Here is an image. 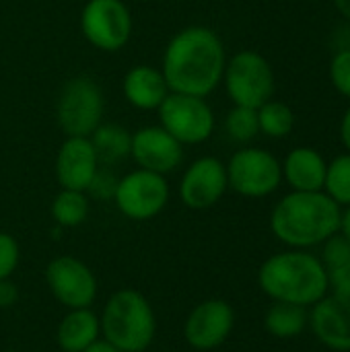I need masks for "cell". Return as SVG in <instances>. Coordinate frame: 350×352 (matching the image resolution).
<instances>
[{"label": "cell", "instance_id": "obj_11", "mask_svg": "<svg viewBox=\"0 0 350 352\" xmlns=\"http://www.w3.org/2000/svg\"><path fill=\"white\" fill-rule=\"evenodd\" d=\"M43 276L52 297L66 309H85L97 299V276L74 256L54 258L45 266Z\"/></svg>", "mask_w": 350, "mask_h": 352}, {"label": "cell", "instance_id": "obj_2", "mask_svg": "<svg viewBox=\"0 0 350 352\" xmlns=\"http://www.w3.org/2000/svg\"><path fill=\"white\" fill-rule=\"evenodd\" d=\"M340 214L326 192H291L272 208L270 229L291 250H309L340 231Z\"/></svg>", "mask_w": 350, "mask_h": 352}, {"label": "cell", "instance_id": "obj_35", "mask_svg": "<svg viewBox=\"0 0 350 352\" xmlns=\"http://www.w3.org/2000/svg\"><path fill=\"white\" fill-rule=\"evenodd\" d=\"M332 2H334L336 10L350 23V0H332Z\"/></svg>", "mask_w": 350, "mask_h": 352}, {"label": "cell", "instance_id": "obj_16", "mask_svg": "<svg viewBox=\"0 0 350 352\" xmlns=\"http://www.w3.org/2000/svg\"><path fill=\"white\" fill-rule=\"evenodd\" d=\"M97 169L99 159L91 140L80 136H66L56 157V177L62 190L87 192Z\"/></svg>", "mask_w": 350, "mask_h": 352}, {"label": "cell", "instance_id": "obj_28", "mask_svg": "<svg viewBox=\"0 0 350 352\" xmlns=\"http://www.w3.org/2000/svg\"><path fill=\"white\" fill-rule=\"evenodd\" d=\"M21 260V250L17 239L10 233L0 231V280L12 278Z\"/></svg>", "mask_w": 350, "mask_h": 352}, {"label": "cell", "instance_id": "obj_14", "mask_svg": "<svg viewBox=\"0 0 350 352\" xmlns=\"http://www.w3.org/2000/svg\"><path fill=\"white\" fill-rule=\"evenodd\" d=\"M184 144L175 140L161 126H146L134 132L130 155L140 165V169L165 175L175 171L184 159Z\"/></svg>", "mask_w": 350, "mask_h": 352}, {"label": "cell", "instance_id": "obj_31", "mask_svg": "<svg viewBox=\"0 0 350 352\" xmlns=\"http://www.w3.org/2000/svg\"><path fill=\"white\" fill-rule=\"evenodd\" d=\"M19 301V287L12 283V278L0 280V309H10Z\"/></svg>", "mask_w": 350, "mask_h": 352}, {"label": "cell", "instance_id": "obj_21", "mask_svg": "<svg viewBox=\"0 0 350 352\" xmlns=\"http://www.w3.org/2000/svg\"><path fill=\"white\" fill-rule=\"evenodd\" d=\"M89 140L95 148L99 163L103 165H113L122 161L130 155L132 148V134L118 124H99Z\"/></svg>", "mask_w": 350, "mask_h": 352}, {"label": "cell", "instance_id": "obj_18", "mask_svg": "<svg viewBox=\"0 0 350 352\" xmlns=\"http://www.w3.org/2000/svg\"><path fill=\"white\" fill-rule=\"evenodd\" d=\"M124 95L128 103L138 109H159L163 99L169 95V87L161 70L140 64L126 72Z\"/></svg>", "mask_w": 350, "mask_h": 352}, {"label": "cell", "instance_id": "obj_26", "mask_svg": "<svg viewBox=\"0 0 350 352\" xmlns=\"http://www.w3.org/2000/svg\"><path fill=\"white\" fill-rule=\"evenodd\" d=\"M330 82L342 97L350 99V47H340L332 56Z\"/></svg>", "mask_w": 350, "mask_h": 352}, {"label": "cell", "instance_id": "obj_32", "mask_svg": "<svg viewBox=\"0 0 350 352\" xmlns=\"http://www.w3.org/2000/svg\"><path fill=\"white\" fill-rule=\"evenodd\" d=\"M83 352H122L120 349H116L109 340H105L103 336H99L93 344H89Z\"/></svg>", "mask_w": 350, "mask_h": 352}, {"label": "cell", "instance_id": "obj_17", "mask_svg": "<svg viewBox=\"0 0 350 352\" xmlns=\"http://www.w3.org/2000/svg\"><path fill=\"white\" fill-rule=\"evenodd\" d=\"M281 167L283 179L293 188V192H324L328 161L320 151L311 146H297L285 157Z\"/></svg>", "mask_w": 350, "mask_h": 352}, {"label": "cell", "instance_id": "obj_5", "mask_svg": "<svg viewBox=\"0 0 350 352\" xmlns=\"http://www.w3.org/2000/svg\"><path fill=\"white\" fill-rule=\"evenodd\" d=\"M223 80L231 101L241 107L258 109L274 95V70L270 62L254 50L237 52L225 64Z\"/></svg>", "mask_w": 350, "mask_h": 352}, {"label": "cell", "instance_id": "obj_6", "mask_svg": "<svg viewBox=\"0 0 350 352\" xmlns=\"http://www.w3.org/2000/svg\"><path fill=\"white\" fill-rule=\"evenodd\" d=\"M103 95L97 82L89 76L68 80L58 97L56 118L66 136L89 138L101 124Z\"/></svg>", "mask_w": 350, "mask_h": 352}, {"label": "cell", "instance_id": "obj_24", "mask_svg": "<svg viewBox=\"0 0 350 352\" xmlns=\"http://www.w3.org/2000/svg\"><path fill=\"white\" fill-rule=\"evenodd\" d=\"M324 192L340 208L350 206V153L338 155L328 163Z\"/></svg>", "mask_w": 350, "mask_h": 352}, {"label": "cell", "instance_id": "obj_37", "mask_svg": "<svg viewBox=\"0 0 350 352\" xmlns=\"http://www.w3.org/2000/svg\"><path fill=\"white\" fill-rule=\"evenodd\" d=\"M60 352H64V351H60Z\"/></svg>", "mask_w": 350, "mask_h": 352}, {"label": "cell", "instance_id": "obj_8", "mask_svg": "<svg viewBox=\"0 0 350 352\" xmlns=\"http://www.w3.org/2000/svg\"><path fill=\"white\" fill-rule=\"evenodd\" d=\"M161 128L182 144H200L215 130V113L204 97L169 93L159 105Z\"/></svg>", "mask_w": 350, "mask_h": 352}, {"label": "cell", "instance_id": "obj_4", "mask_svg": "<svg viewBox=\"0 0 350 352\" xmlns=\"http://www.w3.org/2000/svg\"><path fill=\"white\" fill-rule=\"evenodd\" d=\"M99 324L101 336L122 352H144L157 334L153 305L134 289L116 291L105 301Z\"/></svg>", "mask_w": 350, "mask_h": 352}, {"label": "cell", "instance_id": "obj_12", "mask_svg": "<svg viewBox=\"0 0 350 352\" xmlns=\"http://www.w3.org/2000/svg\"><path fill=\"white\" fill-rule=\"evenodd\" d=\"M235 326V311L223 299L198 303L184 322V338L196 351H215L227 342Z\"/></svg>", "mask_w": 350, "mask_h": 352}, {"label": "cell", "instance_id": "obj_10", "mask_svg": "<svg viewBox=\"0 0 350 352\" xmlns=\"http://www.w3.org/2000/svg\"><path fill=\"white\" fill-rule=\"evenodd\" d=\"M85 39L103 52L122 50L132 33V16L122 0H89L80 12Z\"/></svg>", "mask_w": 350, "mask_h": 352}, {"label": "cell", "instance_id": "obj_25", "mask_svg": "<svg viewBox=\"0 0 350 352\" xmlns=\"http://www.w3.org/2000/svg\"><path fill=\"white\" fill-rule=\"evenodd\" d=\"M225 130L231 140L235 142H250L260 134L258 124V109L235 105L225 118Z\"/></svg>", "mask_w": 350, "mask_h": 352}, {"label": "cell", "instance_id": "obj_34", "mask_svg": "<svg viewBox=\"0 0 350 352\" xmlns=\"http://www.w3.org/2000/svg\"><path fill=\"white\" fill-rule=\"evenodd\" d=\"M340 233L350 241V206H344L340 214Z\"/></svg>", "mask_w": 350, "mask_h": 352}, {"label": "cell", "instance_id": "obj_27", "mask_svg": "<svg viewBox=\"0 0 350 352\" xmlns=\"http://www.w3.org/2000/svg\"><path fill=\"white\" fill-rule=\"evenodd\" d=\"M322 245L324 248H322L320 260L326 266V270L336 268V266H342V264H347L350 260V241L340 231L334 233L332 237H328Z\"/></svg>", "mask_w": 350, "mask_h": 352}, {"label": "cell", "instance_id": "obj_7", "mask_svg": "<svg viewBox=\"0 0 350 352\" xmlns=\"http://www.w3.org/2000/svg\"><path fill=\"white\" fill-rule=\"evenodd\" d=\"M225 167L229 188L243 198H266L283 184L281 161L264 148H241Z\"/></svg>", "mask_w": 350, "mask_h": 352}, {"label": "cell", "instance_id": "obj_29", "mask_svg": "<svg viewBox=\"0 0 350 352\" xmlns=\"http://www.w3.org/2000/svg\"><path fill=\"white\" fill-rule=\"evenodd\" d=\"M118 182L120 179L109 169H97L85 194H91L97 200H113Z\"/></svg>", "mask_w": 350, "mask_h": 352}, {"label": "cell", "instance_id": "obj_15", "mask_svg": "<svg viewBox=\"0 0 350 352\" xmlns=\"http://www.w3.org/2000/svg\"><path fill=\"white\" fill-rule=\"evenodd\" d=\"M316 338L330 351L350 352V299L326 295L311 305L309 322Z\"/></svg>", "mask_w": 350, "mask_h": 352}, {"label": "cell", "instance_id": "obj_36", "mask_svg": "<svg viewBox=\"0 0 350 352\" xmlns=\"http://www.w3.org/2000/svg\"><path fill=\"white\" fill-rule=\"evenodd\" d=\"M2 352H17V351H2Z\"/></svg>", "mask_w": 350, "mask_h": 352}, {"label": "cell", "instance_id": "obj_30", "mask_svg": "<svg viewBox=\"0 0 350 352\" xmlns=\"http://www.w3.org/2000/svg\"><path fill=\"white\" fill-rule=\"evenodd\" d=\"M328 293L350 299V260L328 270Z\"/></svg>", "mask_w": 350, "mask_h": 352}, {"label": "cell", "instance_id": "obj_19", "mask_svg": "<svg viewBox=\"0 0 350 352\" xmlns=\"http://www.w3.org/2000/svg\"><path fill=\"white\" fill-rule=\"evenodd\" d=\"M99 336H101L99 316L91 311V307L68 309L56 330V342L60 351L64 352H83Z\"/></svg>", "mask_w": 350, "mask_h": 352}, {"label": "cell", "instance_id": "obj_20", "mask_svg": "<svg viewBox=\"0 0 350 352\" xmlns=\"http://www.w3.org/2000/svg\"><path fill=\"white\" fill-rule=\"evenodd\" d=\"M309 322L307 307L293 305V303H281L272 301L270 309L264 316V328L274 338H295L299 336Z\"/></svg>", "mask_w": 350, "mask_h": 352}, {"label": "cell", "instance_id": "obj_1", "mask_svg": "<svg viewBox=\"0 0 350 352\" xmlns=\"http://www.w3.org/2000/svg\"><path fill=\"white\" fill-rule=\"evenodd\" d=\"M225 64V45L217 31L194 25L167 43L161 72L171 93L206 97L223 80Z\"/></svg>", "mask_w": 350, "mask_h": 352}, {"label": "cell", "instance_id": "obj_33", "mask_svg": "<svg viewBox=\"0 0 350 352\" xmlns=\"http://www.w3.org/2000/svg\"><path fill=\"white\" fill-rule=\"evenodd\" d=\"M340 140H342L347 153H350V107L344 111V116L340 120Z\"/></svg>", "mask_w": 350, "mask_h": 352}, {"label": "cell", "instance_id": "obj_13", "mask_svg": "<svg viewBox=\"0 0 350 352\" xmlns=\"http://www.w3.org/2000/svg\"><path fill=\"white\" fill-rule=\"evenodd\" d=\"M227 167L215 157L196 159L179 182V198L192 210L215 206L227 192Z\"/></svg>", "mask_w": 350, "mask_h": 352}, {"label": "cell", "instance_id": "obj_9", "mask_svg": "<svg viewBox=\"0 0 350 352\" xmlns=\"http://www.w3.org/2000/svg\"><path fill=\"white\" fill-rule=\"evenodd\" d=\"M113 202L132 221H149L163 212L169 202V186L163 175L136 169L118 182Z\"/></svg>", "mask_w": 350, "mask_h": 352}, {"label": "cell", "instance_id": "obj_22", "mask_svg": "<svg viewBox=\"0 0 350 352\" xmlns=\"http://www.w3.org/2000/svg\"><path fill=\"white\" fill-rule=\"evenodd\" d=\"M52 219L66 229L78 227L85 223V219L89 217V198L85 192H76V190H62L54 202H52Z\"/></svg>", "mask_w": 350, "mask_h": 352}, {"label": "cell", "instance_id": "obj_3", "mask_svg": "<svg viewBox=\"0 0 350 352\" xmlns=\"http://www.w3.org/2000/svg\"><path fill=\"white\" fill-rule=\"evenodd\" d=\"M258 285L272 301L311 307L328 295V270L307 250L270 256L258 270Z\"/></svg>", "mask_w": 350, "mask_h": 352}, {"label": "cell", "instance_id": "obj_23", "mask_svg": "<svg viewBox=\"0 0 350 352\" xmlns=\"http://www.w3.org/2000/svg\"><path fill=\"white\" fill-rule=\"evenodd\" d=\"M258 124L260 132L270 138H285L295 128V113L283 101H266L258 107Z\"/></svg>", "mask_w": 350, "mask_h": 352}]
</instances>
